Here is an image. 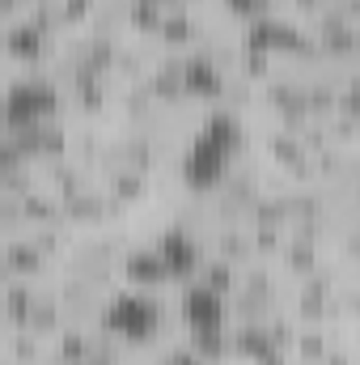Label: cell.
Listing matches in <instances>:
<instances>
[{
	"label": "cell",
	"mask_w": 360,
	"mask_h": 365,
	"mask_svg": "<svg viewBox=\"0 0 360 365\" xmlns=\"http://www.w3.org/2000/svg\"><path fill=\"white\" fill-rule=\"evenodd\" d=\"M97 4H102V0H60V9H64V17H68V30H81Z\"/></svg>",
	"instance_id": "6"
},
{
	"label": "cell",
	"mask_w": 360,
	"mask_h": 365,
	"mask_svg": "<svg viewBox=\"0 0 360 365\" xmlns=\"http://www.w3.org/2000/svg\"><path fill=\"white\" fill-rule=\"evenodd\" d=\"M0 365H9V361H4V357H0Z\"/></svg>",
	"instance_id": "10"
},
{
	"label": "cell",
	"mask_w": 360,
	"mask_h": 365,
	"mask_svg": "<svg viewBox=\"0 0 360 365\" xmlns=\"http://www.w3.org/2000/svg\"><path fill=\"white\" fill-rule=\"evenodd\" d=\"M0 60L13 64L17 73L51 68V60H55V38H47L30 17H17V21L0 26Z\"/></svg>",
	"instance_id": "2"
},
{
	"label": "cell",
	"mask_w": 360,
	"mask_h": 365,
	"mask_svg": "<svg viewBox=\"0 0 360 365\" xmlns=\"http://www.w3.org/2000/svg\"><path fill=\"white\" fill-rule=\"evenodd\" d=\"M153 251L162 255L170 280L179 284V280H195L203 255H208V242H203V230L182 225V221H166V225L157 230V238H153Z\"/></svg>",
	"instance_id": "1"
},
{
	"label": "cell",
	"mask_w": 360,
	"mask_h": 365,
	"mask_svg": "<svg viewBox=\"0 0 360 365\" xmlns=\"http://www.w3.org/2000/svg\"><path fill=\"white\" fill-rule=\"evenodd\" d=\"M68 323V314H64V306L55 302V293H51V284H43V293H38V302H34V310H30V319H26V327L34 331V336H43V340H51L60 327Z\"/></svg>",
	"instance_id": "5"
},
{
	"label": "cell",
	"mask_w": 360,
	"mask_h": 365,
	"mask_svg": "<svg viewBox=\"0 0 360 365\" xmlns=\"http://www.w3.org/2000/svg\"><path fill=\"white\" fill-rule=\"evenodd\" d=\"M4 238H9V225H4V221H0V247H4Z\"/></svg>",
	"instance_id": "9"
},
{
	"label": "cell",
	"mask_w": 360,
	"mask_h": 365,
	"mask_svg": "<svg viewBox=\"0 0 360 365\" xmlns=\"http://www.w3.org/2000/svg\"><path fill=\"white\" fill-rule=\"evenodd\" d=\"M0 255H4V268H9L13 280H38V284H43V280L51 276V268H55V264L38 251V242H34L26 230L9 234L4 247H0Z\"/></svg>",
	"instance_id": "4"
},
{
	"label": "cell",
	"mask_w": 360,
	"mask_h": 365,
	"mask_svg": "<svg viewBox=\"0 0 360 365\" xmlns=\"http://www.w3.org/2000/svg\"><path fill=\"white\" fill-rule=\"evenodd\" d=\"M9 280H13V276H9V268H4V255H0V289H4Z\"/></svg>",
	"instance_id": "8"
},
{
	"label": "cell",
	"mask_w": 360,
	"mask_h": 365,
	"mask_svg": "<svg viewBox=\"0 0 360 365\" xmlns=\"http://www.w3.org/2000/svg\"><path fill=\"white\" fill-rule=\"evenodd\" d=\"M115 276L127 289H170L174 284L166 264H162V255L153 251V242H127L119 264H115Z\"/></svg>",
	"instance_id": "3"
},
{
	"label": "cell",
	"mask_w": 360,
	"mask_h": 365,
	"mask_svg": "<svg viewBox=\"0 0 360 365\" xmlns=\"http://www.w3.org/2000/svg\"><path fill=\"white\" fill-rule=\"evenodd\" d=\"M30 4H34V0H0V26H9V21H17V17H26V13H30Z\"/></svg>",
	"instance_id": "7"
}]
</instances>
